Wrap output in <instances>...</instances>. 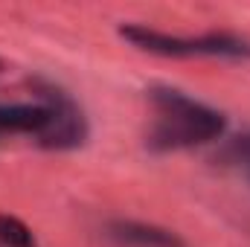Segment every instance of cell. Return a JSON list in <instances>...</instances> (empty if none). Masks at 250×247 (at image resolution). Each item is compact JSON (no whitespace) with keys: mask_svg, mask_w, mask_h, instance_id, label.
Wrapping results in <instances>:
<instances>
[{"mask_svg":"<svg viewBox=\"0 0 250 247\" xmlns=\"http://www.w3.org/2000/svg\"><path fill=\"white\" fill-rule=\"evenodd\" d=\"M151 102L160 111V120L154 125L148 145L154 148H187V145H201L224 134L227 120L212 111L204 102L189 99L181 90L157 87L151 90Z\"/></svg>","mask_w":250,"mask_h":247,"instance_id":"obj_1","label":"cell"},{"mask_svg":"<svg viewBox=\"0 0 250 247\" xmlns=\"http://www.w3.org/2000/svg\"><path fill=\"white\" fill-rule=\"evenodd\" d=\"M125 41H131L134 47L154 53V56H172V59H184V56H230V59H245L250 56V44L233 35H204V38H178V35H166L148 26H123L120 29Z\"/></svg>","mask_w":250,"mask_h":247,"instance_id":"obj_2","label":"cell"},{"mask_svg":"<svg viewBox=\"0 0 250 247\" xmlns=\"http://www.w3.org/2000/svg\"><path fill=\"white\" fill-rule=\"evenodd\" d=\"M50 111H53V123L44 131L41 143L47 148H73V145H79L82 137H84V125H82L79 111L67 99H62L59 93H56V108H50Z\"/></svg>","mask_w":250,"mask_h":247,"instance_id":"obj_3","label":"cell"},{"mask_svg":"<svg viewBox=\"0 0 250 247\" xmlns=\"http://www.w3.org/2000/svg\"><path fill=\"white\" fill-rule=\"evenodd\" d=\"M111 230L120 242L134 247H184V242L175 233L151 227V224H140V221H117L111 224Z\"/></svg>","mask_w":250,"mask_h":247,"instance_id":"obj_4","label":"cell"},{"mask_svg":"<svg viewBox=\"0 0 250 247\" xmlns=\"http://www.w3.org/2000/svg\"><path fill=\"white\" fill-rule=\"evenodd\" d=\"M53 123V111L47 105H6L0 108V128L3 131H47Z\"/></svg>","mask_w":250,"mask_h":247,"instance_id":"obj_5","label":"cell"},{"mask_svg":"<svg viewBox=\"0 0 250 247\" xmlns=\"http://www.w3.org/2000/svg\"><path fill=\"white\" fill-rule=\"evenodd\" d=\"M0 245H6V247H38L32 230H29L21 218H15V215H9V212H0Z\"/></svg>","mask_w":250,"mask_h":247,"instance_id":"obj_6","label":"cell"},{"mask_svg":"<svg viewBox=\"0 0 250 247\" xmlns=\"http://www.w3.org/2000/svg\"><path fill=\"white\" fill-rule=\"evenodd\" d=\"M0 70H3V62H0Z\"/></svg>","mask_w":250,"mask_h":247,"instance_id":"obj_7","label":"cell"}]
</instances>
